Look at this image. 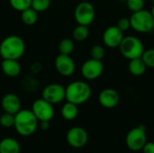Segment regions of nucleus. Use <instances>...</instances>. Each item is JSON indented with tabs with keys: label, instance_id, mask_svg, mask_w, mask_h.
Returning a JSON list of instances; mask_svg holds the SVG:
<instances>
[{
	"label": "nucleus",
	"instance_id": "24",
	"mask_svg": "<svg viewBox=\"0 0 154 153\" xmlns=\"http://www.w3.org/2000/svg\"><path fill=\"white\" fill-rule=\"evenodd\" d=\"M51 5V0H32L31 7L36 12L46 11Z\"/></svg>",
	"mask_w": 154,
	"mask_h": 153
},
{
	"label": "nucleus",
	"instance_id": "4",
	"mask_svg": "<svg viewBox=\"0 0 154 153\" xmlns=\"http://www.w3.org/2000/svg\"><path fill=\"white\" fill-rule=\"evenodd\" d=\"M118 48L121 54L129 60L142 58L144 51L143 41L138 37L133 35L125 36Z\"/></svg>",
	"mask_w": 154,
	"mask_h": 153
},
{
	"label": "nucleus",
	"instance_id": "10",
	"mask_svg": "<svg viewBox=\"0 0 154 153\" xmlns=\"http://www.w3.org/2000/svg\"><path fill=\"white\" fill-rule=\"evenodd\" d=\"M42 97L52 105L59 104L65 99V87L57 83L50 84L43 88Z\"/></svg>",
	"mask_w": 154,
	"mask_h": 153
},
{
	"label": "nucleus",
	"instance_id": "22",
	"mask_svg": "<svg viewBox=\"0 0 154 153\" xmlns=\"http://www.w3.org/2000/svg\"><path fill=\"white\" fill-rule=\"evenodd\" d=\"M59 50L60 54L70 55L74 50V42L71 39L65 38L60 41L59 44Z\"/></svg>",
	"mask_w": 154,
	"mask_h": 153
},
{
	"label": "nucleus",
	"instance_id": "12",
	"mask_svg": "<svg viewBox=\"0 0 154 153\" xmlns=\"http://www.w3.org/2000/svg\"><path fill=\"white\" fill-rule=\"evenodd\" d=\"M124 33L125 32H122L116 25L109 26L103 32V42L108 48H118L125 37Z\"/></svg>",
	"mask_w": 154,
	"mask_h": 153
},
{
	"label": "nucleus",
	"instance_id": "31",
	"mask_svg": "<svg viewBox=\"0 0 154 153\" xmlns=\"http://www.w3.org/2000/svg\"><path fill=\"white\" fill-rule=\"evenodd\" d=\"M39 125H40V127H41L42 130L46 131L50 127V121H42V122H39Z\"/></svg>",
	"mask_w": 154,
	"mask_h": 153
},
{
	"label": "nucleus",
	"instance_id": "7",
	"mask_svg": "<svg viewBox=\"0 0 154 153\" xmlns=\"http://www.w3.org/2000/svg\"><path fill=\"white\" fill-rule=\"evenodd\" d=\"M74 16L78 24L88 26L95 20L96 17L95 7L90 2L82 1L76 6Z\"/></svg>",
	"mask_w": 154,
	"mask_h": 153
},
{
	"label": "nucleus",
	"instance_id": "11",
	"mask_svg": "<svg viewBox=\"0 0 154 153\" xmlns=\"http://www.w3.org/2000/svg\"><path fill=\"white\" fill-rule=\"evenodd\" d=\"M66 140L68 143L76 149L84 147L88 141V134L85 129L79 126H75L70 128L66 135Z\"/></svg>",
	"mask_w": 154,
	"mask_h": 153
},
{
	"label": "nucleus",
	"instance_id": "9",
	"mask_svg": "<svg viewBox=\"0 0 154 153\" xmlns=\"http://www.w3.org/2000/svg\"><path fill=\"white\" fill-rule=\"evenodd\" d=\"M104 71V65L102 60L89 59L86 60L81 66V74L84 78L88 80H94L98 78Z\"/></svg>",
	"mask_w": 154,
	"mask_h": 153
},
{
	"label": "nucleus",
	"instance_id": "23",
	"mask_svg": "<svg viewBox=\"0 0 154 153\" xmlns=\"http://www.w3.org/2000/svg\"><path fill=\"white\" fill-rule=\"evenodd\" d=\"M11 6L19 12H22L29 7H31L32 0H9Z\"/></svg>",
	"mask_w": 154,
	"mask_h": 153
},
{
	"label": "nucleus",
	"instance_id": "29",
	"mask_svg": "<svg viewBox=\"0 0 154 153\" xmlns=\"http://www.w3.org/2000/svg\"><path fill=\"white\" fill-rule=\"evenodd\" d=\"M116 26L122 31V32H126L131 28V22H130V18H126V17H122L120 18L117 23H116Z\"/></svg>",
	"mask_w": 154,
	"mask_h": 153
},
{
	"label": "nucleus",
	"instance_id": "19",
	"mask_svg": "<svg viewBox=\"0 0 154 153\" xmlns=\"http://www.w3.org/2000/svg\"><path fill=\"white\" fill-rule=\"evenodd\" d=\"M60 114H61V116L65 120L72 121V120L76 119L78 115H79L78 106L73 104V103H70V102L67 101V103H65L63 105V106L61 107Z\"/></svg>",
	"mask_w": 154,
	"mask_h": 153
},
{
	"label": "nucleus",
	"instance_id": "8",
	"mask_svg": "<svg viewBox=\"0 0 154 153\" xmlns=\"http://www.w3.org/2000/svg\"><path fill=\"white\" fill-rule=\"evenodd\" d=\"M32 112L36 116L39 122L51 121L54 116L53 105L49 103L42 97L33 102L32 106Z\"/></svg>",
	"mask_w": 154,
	"mask_h": 153
},
{
	"label": "nucleus",
	"instance_id": "34",
	"mask_svg": "<svg viewBox=\"0 0 154 153\" xmlns=\"http://www.w3.org/2000/svg\"><path fill=\"white\" fill-rule=\"evenodd\" d=\"M83 1H89V0H83Z\"/></svg>",
	"mask_w": 154,
	"mask_h": 153
},
{
	"label": "nucleus",
	"instance_id": "26",
	"mask_svg": "<svg viewBox=\"0 0 154 153\" xmlns=\"http://www.w3.org/2000/svg\"><path fill=\"white\" fill-rule=\"evenodd\" d=\"M142 59L146 64L147 68L154 69V48L144 50Z\"/></svg>",
	"mask_w": 154,
	"mask_h": 153
},
{
	"label": "nucleus",
	"instance_id": "27",
	"mask_svg": "<svg viewBox=\"0 0 154 153\" xmlns=\"http://www.w3.org/2000/svg\"><path fill=\"white\" fill-rule=\"evenodd\" d=\"M0 124L5 128H11L14 124V115L4 113L0 116Z\"/></svg>",
	"mask_w": 154,
	"mask_h": 153
},
{
	"label": "nucleus",
	"instance_id": "33",
	"mask_svg": "<svg viewBox=\"0 0 154 153\" xmlns=\"http://www.w3.org/2000/svg\"><path fill=\"white\" fill-rule=\"evenodd\" d=\"M152 32H153V34H154V28H153V30H152Z\"/></svg>",
	"mask_w": 154,
	"mask_h": 153
},
{
	"label": "nucleus",
	"instance_id": "32",
	"mask_svg": "<svg viewBox=\"0 0 154 153\" xmlns=\"http://www.w3.org/2000/svg\"><path fill=\"white\" fill-rule=\"evenodd\" d=\"M151 13H152V16H153V18H154V4H153V5H152V7Z\"/></svg>",
	"mask_w": 154,
	"mask_h": 153
},
{
	"label": "nucleus",
	"instance_id": "30",
	"mask_svg": "<svg viewBox=\"0 0 154 153\" xmlns=\"http://www.w3.org/2000/svg\"><path fill=\"white\" fill-rule=\"evenodd\" d=\"M143 153H154V142H147L142 149Z\"/></svg>",
	"mask_w": 154,
	"mask_h": 153
},
{
	"label": "nucleus",
	"instance_id": "35",
	"mask_svg": "<svg viewBox=\"0 0 154 153\" xmlns=\"http://www.w3.org/2000/svg\"><path fill=\"white\" fill-rule=\"evenodd\" d=\"M120 1H125V0H120Z\"/></svg>",
	"mask_w": 154,
	"mask_h": 153
},
{
	"label": "nucleus",
	"instance_id": "2",
	"mask_svg": "<svg viewBox=\"0 0 154 153\" xmlns=\"http://www.w3.org/2000/svg\"><path fill=\"white\" fill-rule=\"evenodd\" d=\"M24 51L25 43L17 35H9L0 43V56L3 60H19Z\"/></svg>",
	"mask_w": 154,
	"mask_h": 153
},
{
	"label": "nucleus",
	"instance_id": "17",
	"mask_svg": "<svg viewBox=\"0 0 154 153\" xmlns=\"http://www.w3.org/2000/svg\"><path fill=\"white\" fill-rule=\"evenodd\" d=\"M147 69V66L143 60L142 58L134 59L129 60L128 64V70L131 75L134 77H140L143 76Z\"/></svg>",
	"mask_w": 154,
	"mask_h": 153
},
{
	"label": "nucleus",
	"instance_id": "5",
	"mask_svg": "<svg viewBox=\"0 0 154 153\" xmlns=\"http://www.w3.org/2000/svg\"><path fill=\"white\" fill-rule=\"evenodd\" d=\"M131 28L140 33L152 32L154 28V18L151 11L143 9L133 13L130 17Z\"/></svg>",
	"mask_w": 154,
	"mask_h": 153
},
{
	"label": "nucleus",
	"instance_id": "6",
	"mask_svg": "<svg viewBox=\"0 0 154 153\" xmlns=\"http://www.w3.org/2000/svg\"><path fill=\"white\" fill-rule=\"evenodd\" d=\"M147 142L146 128L144 125H139L129 131L125 137V143L129 150L133 151H142L144 144Z\"/></svg>",
	"mask_w": 154,
	"mask_h": 153
},
{
	"label": "nucleus",
	"instance_id": "28",
	"mask_svg": "<svg viewBox=\"0 0 154 153\" xmlns=\"http://www.w3.org/2000/svg\"><path fill=\"white\" fill-rule=\"evenodd\" d=\"M90 54H91V58L92 59H95V60H102L105 57V49L103 46L101 45H95L92 47L91 49V51H90Z\"/></svg>",
	"mask_w": 154,
	"mask_h": 153
},
{
	"label": "nucleus",
	"instance_id": "1",
	"mask_svg": "<svg viewBox=\"0 0 154 153\" xmlns=\"http://www.w3.org/2000/svg\"><path fill=\"white\" fill-rule=\"evenodd\" d=\"M39 121L32 110L21 109L14 115V128L21 136H30L38 128Z\"/></svg>",
	"mask_w": 154,
	"mask_h": 153
},
{
	"label": "nucleus",
	"instance_id": "25",
	"mask_svg": "<svg viewBox=\"0 0 154 153\" xmlns=\"http://www.w3.org/2000/svg\"><path fill=\"white\" fill-rule=\"evenodd\" d=\"M128 9L132 13H135L144 9V0H125Z\"/></svg>",
	"mask_w": 154,
	"mask_h": 153
},
{
	"label": "nucleus",
	"instance_id": "21",
	"mask_svg": "<svg viewBox=\"0 0 154 153\" xmlns=\"http://www.w3.org/2000/svg\"><path fill=\"white\" fill-rule=\"evenodd\" d=\"M72 35H73L74 40H76L78 41H83L87 40L89 35L88 26L78 24V26L75 27V29L73 30Z\"/></svg>",
	"mask_w": 154,
	"mask_h": 153
},
{
	"label": "nucleus",
	"instance_id": "18",
	"mask_svg": "<svg viewBox=\"0 0 154 153\" xmlns=\"http://www.w3.org/2000/svg\"><path fill=\"white\" fill-rule=\"evenodd\" d=\"M19 142L14 138H5L0 142V153H20Z\"/></svg>",
	"mask_w": 154,
	"mask_h": 153
},
{
	"label": "nucleus",
	"instance_id": "14",
	"mask_svg": "<svg viewBox=\"0 0 154 153\" xmlns=\"http://www.w3.org/2000/svg\"><path fill=\"white\" fill-rule=\"evenodd\" d=\"M120 97L118 92L114 88H105L103 89L98 96V102L99 104L107 109H112L116 107L119 103Z\"/></svg>",
	"mask_w": 154,
	"mask_h": 153
},
{
	"label": "nucleus",
	"instance_id": "3",
	"mask_svg": "<svg viewBox=\"0 0 154 153\" xmlns=\"http://www.w3.org/2000/svg\"><path fill=\"white\" fill-rule=\"evenodd\" d=\"M90 86L85 81H73L65 87V99L77 106L86 103L91 96Z\"/></svg>",
	"mask_w": 154,
	"mask_h": 153
},
{
	"label": "nucleus",
	"instance_id": "16",
	"mask_svg": "<svg viewBox=\"0 0 154 153\" xmlns=\"http://www.w3.org/2000/svg\"><path fill=\"white\" fill-rule=\"evenodd\" d=\"M2 71L9 78H15L21 73V65L18 60H3L1 63Z\"/></svg>",
	"mask_w": 154,
	"mask_h": 153
},
{
	"label": "nucleus",
	"instance_id": "13",
	"mask_svg": "<svg viewBox=\"0 0 154 153\" xmlns=\"http://www.w3.org/2000/svg\"><path fill=\"white\" fill-rule=\"evenodd\" d=\"M56 70L64 77L72 76L76 70V64L69 55L60 54L58 55L54 61Z\"/></svg>",
	"mask_w": 154,
	"mask_h": 153
},
{
	"label": "nucleus",
	"instance_id": "20",
	"mask_svg": "<svg viewBox=\"0 0 154 153\" xmlns=\"http://www.w3.org/2000/svg\"><path fill=\"white\" fill-rule=\"evenodd\" d=\"M21 19L25 24L32 25L38 20V12H36L33 8L29 7L21 12Z\"/></svg>",
	"mask_w": 154,
	"mask_h": 153
},
{
	"label": "nucleus",
	"instance_id": "15",
	"mask_svg": "<svg viewBox=\"0 0 154 153\" xmlns=\"http://www.w3.org/2000/svg\"><path fill=\"white\" fill-rule=\"evenodd\" d=\"M1 106L5 113L15 115L21 110V100L17 95L14 93H8L3 96Z\"/></svg>",
	"mask_w": 154,
	"mask_h": 153
}]
</instances>
